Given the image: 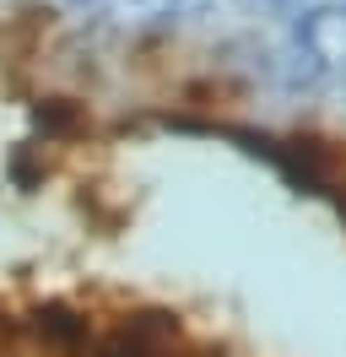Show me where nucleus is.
<instances>
[{
  "instance_id": "1",
  "label": "nucleus",
  "mask_w": 346,
  "mask_h": 357,
  "mask_svg": "<svg viewBox=\"0 0 346 357\" xmlns=\"http://www.w3.org/2000/svg\"><path fill=\"white\" fill-rule=\"evenodd\" d=\"M86 357H184V325H179V314L163 309L125 314L114 331L92 335Z\"/></svg>"
},
{
  "instance_id": "2",
  "label": "nucleus",
  "mask_w": 346,
  "mask_h": 357,
  "mask_svg": "<svg viewBox=\"0 0 346 357\" xmlns=\"http://www.w3.org/2000/svg\"><path fill=\"white\" fill-rule=\"evenodd\" d=\"M22 335H27L33 357H86L98 325L76 303H38L22 314Z\"/></svg>"
}]
</instances>
